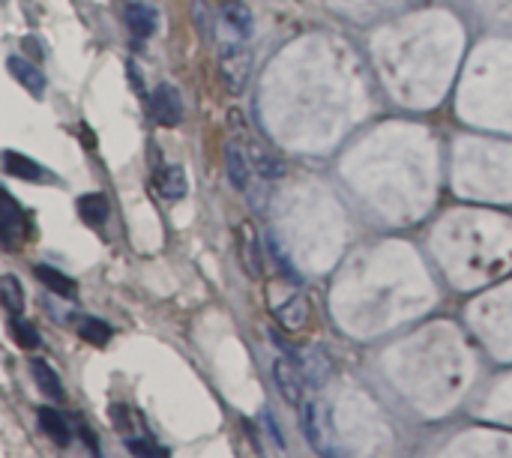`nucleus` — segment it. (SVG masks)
Segmentation results:
<instances>
[{"label":"nucleus","mask_w":512,"mask_h":458,"mask_svg":"<svg viewBox=\"0 0 512 458\" xmlns=\"http://www.w3.org/2000/svg\"><path fill=\"white\" fill-rule=\"evenodd\" d=\"M249 75H252V54H249V48H243L240 39L222 42V48H219V81H222L225 93L240 96L246 90Z\"/></svg>","instance_id":"f257e3e1"},{"label":"nucleus","mask_w":512,"mask_h":458,"mask_svg":"<svg viewBox=\"0 0 512 458\" xmlns=\"http://www.w3.org/2000/svg\"><path fill=\"white\" fill-rule=\"evenodd\" d=\"M195 21H198V27L204 30V36H210V15H207V6H204V0H195Z\"/></svg>","instance_id":"b1692460"},{"label":"nucleus","mask_w":512,"mask_h":458,"mask_svg":"<svg viewBox=\"0 0 512 458\" xmlns=\"http://www.w3.org/2000/svg\"><path fill=\"white\" fill-rule=\"evenodd\" d=\"M303 429H306L312 447H318L321 444V435H318V411H315V405H306V411H303Z\"/></svg>","instance_id":"4be33fe9"},{"label":"nucleus","mask_w":512,"mask_h":458,"mask_svg":"<svg viewBox=\"0 0 512 458\" xmlns=\"http://www.w3.org/2000/svg\"><path fill=\"white\" fill-rule=\"evenodd\" d=\"M306 366H309V375H312V384H321V381H327V375H330V360H327V354L324 351H309V360H306Z\"/></svg>","instance_id":"412c9836"},{"label":"nucleus","mask_w":512,"mask_h":458,"mask_svg":"<svg viewBox=\"0 0 512 458\" xmlns=\"http://www.w3.org/2000/svg\"><path fill=\"white\" fill-rule=\"evenodd\" d=\"M39 426L42 432L57 444V447H66L72 441V426L63 414H57L54 408H39Z\"/></svg>","instance_id":"ddd939ff"},{"label":"nucleus","mask_w":512,"mask_h":458,"mask_svg":"<svg viewBox=\"0 0 512 458\" xmlns=\"http://www.w3.org/2000/svg\"><path fill=\"white\" fill-rule=\"evenodd\" d=\"M219 18H222V27L231 30L237 39L249 36V30H252V12L243 0H225L219 9Z\"/></svg>","instance_id":"1a4fd4ad"},{"label":"nucleus","mask_w":512,"mask_h":458,"mask_svg":"<svg viewBox=\"0 0 512 458\" xmlns=\"http://www.w3.org/2000/svg\"><path fill=\"white\" fill-rule=\"evenodd\" d=\"M126 24H129V30H132L138 39H147V36L156 33L159 15H156V9L147 6V3H129V6H126Z\"/></svg>","instance_id":"f8f14e48"},{"label":"nucleus","mask_w":512,"mask_h":458,"mask_svg":"<svg viewBox=\"0 0 512 458\" xmlns=\"http://www.w3.org/2000/svg\"><path fill=\"white\" fill-rule=\"evenodd\" d=\"M78 336H81L84 342L96 345V348H105V345L111 342L114 330H111V324L102 321V318H84V321L78 324Z\"/></svg>","instance_id":"a211bd4d"},{"label":"nucleus","mask_w":512,"mask_h":458,"mask_svg":"<svg viewBox=\"0 0 512 458\" xmlns=\"http://www.w3.org/2000/svg\"><path fill=\"white\" fill-rule=\"evenodd\" d=\"M9 333H12V339H15L21 348H27V351H33V348H39V345H42V339H39L36 327H33L30 321L18 318V315H12V321H9Z\"/></svg>","instance_id":"aec40b11"},{"label":"nucleus","mask_w":512,"mask_h":458,"mask_svg":"<svg viewBox=\"0 0 512 458\" xmlns=\"http://www.w3.org/2000/svg\"><path fill=\"white\" fill-rule=\"evenodd\" d=\"M150 111L156 123L162 126H177L183 120V99L174 84H159L150 96Z\"/></svg>","instance_id":"20e7f679"},{"label":"nucleus","mask_w":512,"mask_h":458,"mask_svg":"<svg viewBox=\"0 0 512 458\" xmlns=\"http://www.w3.org/2000/svg\"><path fill=\"white\" fill-rule=\"evenodd\" d=\"M78 432H81V438H84V444H87V447H90V450L96 453V435H90V429H87V426H84L81 420H78Z\"/></svg>","instance_id":"393cba45"},{"label":"nucleus","mask_w":512,"mask_h":458,"mask_svg":"<svg viewBox=\"0 0 512 458\" xmlns=\"http://www.w3.org/2000/svg\"><path fill=\"white\" fill-rule=\"evenodd\" d=\"M30 375H33L36 387H39L48 399H54V402L63 399V384H60V378L54 375V369H51L45 360H30Z\"/></svg>","instance_id":"dca6fc26"},{"label":"nucleus","mask_w":512,"mask_h":458,"mask_svg":"<svg viewBox=\"0 0 512 458\" xmlns=\"http://www.w3.org/2000/svg\"><path fill=\"white\" fill-rule=\"evenodd\" d=\"M312 318V306L306 297H288L282 306H276V321L285 327V330H303Z\"/></svg>","instance_id":"9d476101"},{"label":"nucleus","mask_w":512,"mask_h":458,"mask_svg":"<svg viewBox=\"0 0 512 458\" xmlns=\"http://www.w3.org/2000/svg\"><path fill=\"white\" fill-rule=\"evenodd\" d=\"M0 303L9 315H21L24 312V288L15 276H3L0 279Z\"/></svg>","instance_id":"6ab92c4d"},{"label":"nucleus","mask_w":512,"mask_h":458,"mask_svg":"<svg viewBox=\"0 0 512 458\" xmlns=\"http://www.w3.org/2000/svg\"><path fill=\"white\" fill-rule=\"evenodd\" d=\"M27 237V216L15 204V198L0 189V243L6 249H18Z\"/></svg>","instance_id":"f03ea898"},{"label":"nucleus","mask_w":512,"mask_h":458,"mask_svg":"<svg viewBox=\"0 0 512 458\" xmlns=\"http://www.w3.org/2000/svg\"><path fill=\"white\" fill-rule=\"evenodd\" d=\"M159 192L168 198V201H180L186 192H189V183H186V171L180 165H171L159 174Z\"/></svg>","instance_id":"f3484780"},{"label":"nucleus","mask_w":512,"mask_h":458,"mask_svg":"<svg viewBox=\"0 0 512 458\" xmlns=\"http://www.w3.org/2000/svg\"><path fill=\"white\" fill-rule=\"evenodd\" d=\"M225 171H228L231 186L240 189V192L249 189V180H252V174H255L249 156H246L237 144H228V147H225Z\"/></svg>","instance_id":"6e6552de"},{"label":"nucleus","mask_w":512,"mask_h":458,"mask_svg":"<svg viewBox=\"0 0 512 458\" xmlns=\"http://www.w3.org/2000/svg\"><path fill=\"white\" fill-rule=\"evenodd\" d=\"M273 381H276V390L282 393V399L288 405H300L303 402V369L297 366L294 357H279L273 363Z\"/></svg>","instance_id":"7ed1b4c3"},{"label":"nucleus","mask_w":512,"mask_h":458,"mask_svg":"<svg viewBox=\"0 0 512 458\" xmlns=\"http://www.w3.org/2000/svg\"><path fill=\"white\" fill-rule=\"evenodd\" d=\"M111 213V204L102 192H87L78 198V216L87 222V225H102Z\"/></svg>","instance_id":"2eb2a0df"},{"label":"nucleus","mask_w":512,"mask_h":458,"mask_svg":"<svg viewBox=\"0 0 512 458\" xmlns=\"http://www.w3.org/2000/svg\"><path fill=\"white\" fill-rule=\"evenodd\" d=\"M33 273H36V279H39L45 288H51L57 297H66V300H72V297L78 294V285H75V279H69L66 273H60V270H54V267H48V264H39Z\"/></svg>","instance_id":"4468645a"},{"label":"nucleus","mask_w":512,"mask_h":458,"mask_svg":"<svg viewBox=\"0 0 512 458\" xmlns=\"http://www.w3.org/2000/svg\"><path fill=\"white\" fill-rule=\"evenodd\" d=\"M126 447H129L135 456H168V450H162V447H153L147 438H129V441H126Z\"/></svg>","instance_id":"5701e85b"},{"label":"nucleus","mask_w":512,"mask_h":458,"mask_svg":"<svg viewBox=\"0 0 512 458\" xmlns=\"http://www.w3.org/2000/svg\"><path fill=\"white\" fill-rule=\"evenodd\" d=\"M6 69H9V75L30 93V96H36V99H42L45 96V90H48V78L33 66V63H27L24 57H9L6 60Z\"/></svg>","instance_id":"0eeeda50"},{"label":"nucleus","mask_w":512,"mask_h":458,"mask_svg":"<svg viewBox=\"0 0 512 458\" xmlns=\"http://www.w3.org/2000/svg\"><path fill=\"white\" fill-rule=\"evenodd\" d=\"M3 168H6V174H12L18 180H27V183H48V180H54V174L48 168H42L39 162H33L30 156L15 153V150L3 153Z\"/></svg>","instance_id":"423d86ee"},{"label":"nucleus","mask_w":512,"mask_h":458,"mask_svg":"<svg viewBox=\"0 0 512 458\" xmlns=\"http://www.w3.org/2000/svg\"><path fill=\"white\" fill-rule=\"evenodd\" d=\"M237 249H240V264L249 276H261L264 258H261V240L252 222H243L237 228Z\"/></svg>","instance_id":"39448f33"},{"label":"nucleus","mask_w":512,"mask_h":458,"mask_svg":"<svg viewBox=\"0 0 512 458\" xmlns=\"http://www.w3.org/2000/svg\"><path fill=\"white\" fill-rule=\"evenodd\" d=\"M249 162H252V171H255L258 177H264V180H279V177H285V162H282L273 150H267V147H261V144H249Z\"/></svg>","instance_id":"9b49d317"}]
</instances>
